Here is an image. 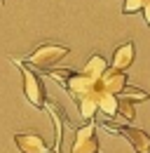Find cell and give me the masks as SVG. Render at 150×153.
<instances>
[{
	"label": "cell",
	"mask_w": 150,
	"mask_h": 153,
	"mask_svg": "<svg viewBox=\"0 0 150 153\" xmlns=\"http://www.w3.org/2000/svg\"><path fill=\"white\" fill-rule=\"evenodd\" d=\"M101 87L106 90V92H112V94H122V90L127 87V76H124V71H120V68H108L103 76H101Z\"/></svg>",
	"instance_id": "obj_8"
},
{
	"label": "cell",
	"mask_w": 150,
	"mask_h": 153,
	"mask_svg": "<svg viewBox=\"0 0 150 153\" xmlns=\"http://www.w3.org/2000/svg\"><path fill=\"white\" fill-rule=\"evenodd\" d=\"M99 85V80L96 78H92L89 73H85V71H80V73H71V78L66 80V90L71 92V97L73 99H77V97H82V94H87V92H92L94 87Z\"/></svg>",
	"instance_id": "obj_5"
},
{
	"label": "cell",
	"mask_w": 150,
	"mask_h": 153,
	"mask_svg": "<svg viewBox=\"0 0 150 153\" xmlns=\"http://www.w3.org/2000/svg\"><path fill=\"white\" fill-rule=\"evenodd\" d=\"M122 97H124V99H131V101H148L150 99L148 92L136 90V87H124V90H122Z\"/></svg>",
	"instance_id": "obj_13"
},
{
	"label": "cell",
	"mask_w": 150,
	"mask_h": 153,
	"mask_svg": "<svg viewBox=\"0 0 150 153\" xmlns=\"http://www.w3.org/2000/svg\"><path fill=\"white\" fill-rule=\"evenodd\" d=\"M99 111L103 115H108V118H117V111H120V99H117V94L103 90L101 101H99Z\"/></svg>",
	"instance_id": "obj_10"
},
{
	"label": "cell",
	"mask_w": 150,
	"mask_h": 153,
	"mask_svg": "<svg viewBox=\"0 0 150 153\" xmlns=\"http://www.w3.org/2000/svg\"><path fill=\"white\" fill-rule=\"evenodd\" d=\"M68 52H71V47H66V45L42 42V45H38L31 54H26V57H24V61H26V64H31V66H35V68L49 71L54 64H59L63 57H68Z\"/></svg>",
	"instance_id": "obj_1"
},
{
	"label": "cell",
	"mask_w": 150,
	"mask_h": 153,
	"mask_svg": "<svg viewBox=\"0 0 150 153\" xmlns=\"http://www.w3.org/2000/svg\"><path fill=\"white\" fill-rule=\"evenodd\" d=\"M134 57H136V50H134V42L127 40V42H122L117 50H115V54H112V68H120V71H127L131 64H134Z\"/></svg>",
	"instance_id": "obj_9"
},
{
	"label": "cell",
	"mask_w": 150,
	"mask_h": 153,
	"mask_svg": "<svg viewBox=\"0 0 150 153\" xmlns=\"http://www.w3.org/2000/svg\"><path fill=\"white\" fill-rule=\"evenodd\" d=\"M14 144L19 146L21 153H52L47 141L38 132H17L14 134Z\"/></svg>",
	"instance_id": "obj_4"
},
{
	"label": "cell",
	"mask_w": 150,
	"mask_h": 153,
	"mask_svg": "<svg viewBox=\"0 0 150 153\" xmlns=\"http://www.w3.org/2000/svg\"><path fill=\"white\" fill-rule=\"evenodd\" d=\"M71 153H99L96 127H94L92 120L87 125H82V127L75 130V139H73V146H71Z\"/></svg>",
	"instance_id": "obj_3"
},
{
	"label": "cell",
	"mask_w": 150,
	"mask_h": 153,
	"mask_svg": "<svg viewBox=\"0 0 150 153\" xmlns=\"http://www.w3.org/2000/svg\"><path fill=\"white\" fill-rule=\"evenodd\" d=\"M117 118H124L127 123H131L136 118V108H134V101L131 99H120V111H117Z\"/></svg>",
	"instance_id": "obj_12"
},
{
	"label": "cell",
	"mask_w": 150,
	"mask_h": 153,
	"mask_svg": "<svg viewBox=\"0 0 150 153\" xmlns=\"http://www.w3.org/2000/svg\"><path fill=\"white\" fill-rule=\"evenodd\" d=\"M17 64H19L21 76H24V94H26V99L31 101V106L45 108V106H47V94H45V85H42V80L26 66V61H17Z\"/></svg>",
	"instance_id": "obj_2"
},
{
	"label": "cell",
	"mask_w": 150,
	"mask_h": 153,
	"mask_svg": "<svg viewBox=\"0 0 150 153\" xmlns=\"http://www.w3.org/2000/svg\"><path fill=\"white\" fill-rule=\"evenodd\" d=\"M101 94H103V87H101V82H99L92 92H87V94H82V97L75 99V101H77V108H80V115H82L85 120H92L94 115H96Z\"/></svg>",
	"instance_id": "obj_7"
},
{
	"label": "cell",
	"mask_w": 150,
	"mask_h": 153,
	"mask_svg": "<svg viewBox=\"0 0 150 153\" xmlns=\"http://www.w3.org/2000/svg\"><path fill=\"white\" fill-rule=\"evenodd\" d=\"M143 19L150 26V0H146V5H143Z\"/></svg>",
	"instance_id": "obj_15"
},
{
	"label": "cell",
	"mask_w": 150,
	"mask_h": 153,
	"mask_svg": "<svg viewBox=\"0 0 150 153\" xmlns=\"http://www.w3.org/2000/svg\"><path fill=\"white\" fill-rule=\"evenodd\" d=\"M85 73H89L92 78H96V80H101V76L108 71V64H106V59L101 57V54H92L89 57V61L85 64V68H82Z\"/></svg>",
	"instance_id": "obj_11"
},
{
	"label": "cell",
	"mask_w": 150,
	"mask_h": 153,
	"mask_svg": "<svg viewBox=\"0 0 150 153\" xmlns=\"http://www.w3.org/2000/svg\"><path fill=\"white\" fill-rule=\"evenodd\" d=\"M115 132L124 137L136 153H150V134H146L143 130H136L131 125H120V127H115Z\"/></svg>",
	"instance_id": "obj_6"
},
{
	"label": "cell",
	"mask_w": 150,
	"mask_h": 153,
	"mask_svg": "<svg viewBox=\"0 0 150 153\" xmlns=\"http://www.w3.org/2000/svg\"><path fill=\"white\" fill-rule=\"evenodd\" d=\"M146 0H124L122 2V12L124 14H134V12H143Z\"/></svg>",
	"instance_id": "obj_14"
}]
</instances>
